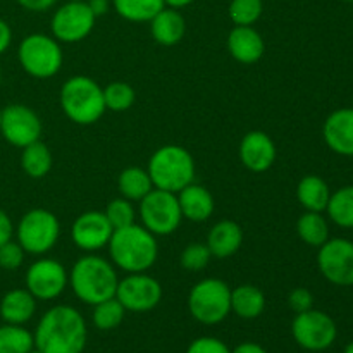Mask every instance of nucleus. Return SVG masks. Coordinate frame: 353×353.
<instances>
[{"label":"nucleus","mask_w":353,"mask_h":353,"mask_svg":"<svg viewBox=\"0 0 353 353\" xmlns=\"http://www.w3.org/2000/svg\"><path fill=\"white\" fill-rule=\"evenodd\" d=\"M0 134L6 138L7 143L24 148L40 140L41 121L31 107L23 103H10L2 109Z\"/></svg>","instance_id":"obj_14"},{"label":"nucleus","mask_w":353,"mask_h":353,"mask_svg":"<svg viewBox=\"0 0 353 353\" xmlns=\"http://www.w3.org/2000/svg\"><path fill=\"white\" fill-rule=\"evenodd\" d=\"M37 312V299L28 290H10L0 300V317L7 324L24 326Z\"/></svg>","instance_id":"obj_22"},{"label":"nucleus","mask_w":353,"mask_h":353,"mask_svg":"<svg viewBox=\"0 0 353 353\" xmlns=\"http://www.w3.org/2000/svg\"><path fill=\"white\" fill-rule=\"evenodd\" d=\"M0 119H2V109H0Z\"/></svg>","instance_id":"obj_49"},{"label":"nucleus","mask_w":353,"mask_h":353,"mask_svg":"<svg viewBox=\"0 0 353 353\" xmlns=\"http://www.w3.org/2000/svg\"><path fill=\"white\" fill-rule=\"evenodd\" d=\"M69 283L64 265L54 259H40L26 271V290L37 300H54L61 295Z\"/></svg>","instance_id":"obj_15"},{"label":"nucleus","mask_w":353,"mask_h":353,"mask_svg":"<svg viewBox=\"0 0 353 353\" xmlns=\"http://www.w3.org/2000/svg\"><path fill=\"white\" fill-rule=\"evenodd\" d=\"M265 309V296L257 286L240 285L231 290V312L241 319H257Z\"/></svg>","instance_id":"obj_25"},{"label":"nucleus","mask_w":353,"mask_h":353,"mask_svg":"<svg viewBox=\"0 0 353 353\" xmlns=\"http://www.w3.org/2000/svg\"><path fill=\"white\" fill-rule=\"evenodd\" d=\"M95 19L97 17L90 10L86 0L68 2L59 7L52 17V34L57 41L76 43V41L85 40L92 33Z\"/></svg>","instance_id":"obj_13"},{"label":"nucleus","mask_w":353,"mask_h":353,"mask_svg":"<svg viewBox=\"0 0 353 353\" xmlns=\"http://www.w3.org/2000/svg\"><path fill=\"white\" fill-rule=\"evenodd\" d=\"M140 217L143 228L155 236H169L183 221L176 193L154 188L140 200Z\"/></svg>","instance_id":"obj_9"},{"label":"nucleus","mask_w":353,"mask_h":353,"mask_svg":"<svg viewBox=\"0 0 353 353\" xmlns=\"http://www.w3.org/2000/svg\"><path fill=\"white\" fill-rule=\"evenodd\" d=\"M68 2H83V0H68Z\"/></svg>","instance_id":"obj_48"},{"label":"nucleus","mask_w":353,"mask_h":353,"mask_svg":"<svg viewBox=\"0 0 353 353\" xmlns=\"http://www.w3.org/2000/svg\"><path fill=\"white\" fill-rule=\"evenodd\" d=\"M288 305L295 314L307 312V310L314 309V295L307 288L292 290L288 296Z\"/></svg>","instance_id":"obj_39"},{"label":"nucleus","mask_w":353,"mask_h":353,"mask_svg":"<svg viewBox=\"0 0 353 353\" xmlns=\"http://www.w3.org/2000/svg\"><path fill=\"white\" fill-rule=\"evenodd\" d=\"M147 171L154 188L178 193L195 179V161L186 148L164 145L154 152Z\"/></svg>","instance_id":"obj_4"},{"label":"nucleus","mask_w":353,"mask_h":353,"mask_svg":"<svg viewBox=\"0 0 353 353\" xmlns=\"http://www.w3.org/2000/svg\"><path fill=\"white\" fill-rule=\"evenodd\" d=\"M238 154H240L241 164L248 171L265 172L272 168L276 161V145L264 131H250L241 140Z\"/></svg>","instance_id":"obj_17"},{"label":"nucleus","mask_w":353,"mask_h":353,"mask_svg":"<svg viewBox=\"0 0 353 353\" xmlns=\"http://www.w3.org/2000/svg\"><path fill=\"white\" fill-rule=\"evenodd\" d=\"M262 0H231L230 17L234 26H252L262 16Z\"/></svg>","instance_id":"obj_34"},{"label":"nucleus","mask_w":353,"mask_h":353,"mask_svg":"<svg viewBox=\"0 0 353 353\" xmlns=\"http://www.w3.org/2000/svg\"><path fill=\"white\" fill-rule=\"evenodd\" d=\"M10 41H12V30L6 21L0 19V55L10 47Z\"/></svg>","instance_id":"obj_42"},{"label":"nucleus","mask_w":353,"mask_h":353,"mask_svg":"<svg viewBox=\"0 0 353 353\" xmlns=\"http://www.w3.org/2000/svg\"><path fill=\"white\" fill-rule=\"evenodd\" d=\"M28 353H43V352H41V350H38V348H37V347H34V348H33V350H30V352H28Z\"/></svg>","instance_id":"obj_47"},{"label":"nucleus","mask_w":353,"mask_h":353,"mask_svg":"<svg viewBox=\"0 0 353 353\" xmlns=\"http://www.w3.org/2000/svg\"><path fill=\"white\" fill-rule=\"evenodd\" d=\"M323 138L334 154L353 157V107H341L327 116Z\"/></svg>","instance_id":"obj_18"},{"label":"nucleus","mask_w":353,"mask_h":353,"mask_svg":"<svg viewBox=\"0 0 353 353\" xmlns=\"http://www.w3.org/2000/svg\"><path fill=\"white\" fill-rule=\"evenodd\" d=\"M292 334L296 343L309 352L327 350L338 336V327L333 317L323 310L310 309L296 314L292 324Z\"/></svg>","instance_id":"obj_10"},{"label":"nucleus","mask_w":353,"mask_h":353,"mask_svg":"<svg viewBox=\"0 0 353 353\" xmlns=\"http://www.w3.org/2000/svg\"><path fill=\"white\" fill-rule=\"evenodd\" d=\"M103 214L107 216V221H109L110 226H112L114 230H121V228L134 224V207L133 203L128 199H124V196L114 199L112 202L107 205Z\"/></svg>","instance_id":"obj_35"},{"label":"nucleus","mask_w":353,"mask_h":353,"mask_svg":"<svg viewBox=\"0 0 353 353\" xmlns=\"http://www.w3.org/2000/svg\"><path fill=\"white\" fill-rule=\"evenodd\" d=\"M317 265L324 279L334 286H353V241L330 238L319 247Z\"/></svg>","instance_id":"obj_11"},{"label":"nucleus","mask_w":353,"mask_h":353,"mask_svg":"<svg viewBox=\"0 0 353 353\" xmlns=\"http://www.w3.org/2000/svg\"><path fill=\"white\" fill-rule=\"evenodd\" d=\"M21 7L31 10V12H43V10L50 9L55 3V0H16Z\"/></svg>","instance_id":"obj_41"},{"label":"nucleus","mask_w":353,"mask_h":353,"mask_svg":"<svg viewBox=\"0 0 353 353\" xmlns=\"http://www.w3.org/2000/svg\"><path fill=\"white\" fill-rule=\"evenodd\" d=\"M86 3H88L90 10H92L95 17H100L103 16V14L109 12V7H110L109 0H86Z\"/></svg>","instance_id":"obj_43"},{"label":"nucleus","mask_w":353,"mask_h":353,"mask_svg":"<svg viewBox=\"0 0 353 353\" xmlns=\"http://www.w3.org/2000/svg\"><path fill=\"white\" fill-rule=\"evenodd\" d=\"M116 299L126 309V312H148L161 303L162 286L152 276L133 272L124 279H119Z\"/></svg>","instance_id":"obj_12"},{"label":"nucleus","mask_w":353,"mask_h":353,"mask_svg":"<svg viewBox=\"0 0 353 353\" xmlns=\"http://www.w3.org/2000/svg\"><path fill=\"white\" fill-rule=\"evenodd\" d=\"M93 324L99 327L100 331H110L116 330L124 319V314L126 309L121 305L119 300L114 296V299L103 300V302L93 305Z\"/></svg>","instance_id":"obj_32"},{"label":"nucleus","mask_w":353,"mask_h":353,"mask_svg":"<svg viewBox=\"0 0 353 353\" xmlns=\"http://www.w3.org/2000/svg\"><path fill=\"white\" fill-rule=\"evenodd\" d=\"M86 323L71 305H55L41 316L34 331V347L43 353H83Z\"/></svg>","instance_id":"obj_1"},{"label":"nucleus","mask_w":353,"mask_h":353,"mask_svg":"<svg viewBox=\"0 0 353 353\" xmlns=\"http://www.w3.org/2000/svg\"><path fill=\"white\" fill-rule=\"evenodd\" d=\"M296 233L303 243L319 248L321 245L330 240V224L323 212L305 210V214H302L300 219L296 221Z\"/></svg>","instance_id":"obj_28"},{"label":"nucleus","mask_w":353,"mask_h":353,"mask_svg":"<svg viewBox=\"0 0 353 353\" xmlns=\"http://www.w3.org/2000/svg\"><path fill=\"white\" fill-rule=\"evenodd\" d=\"M192 2H193V0H164L165 6L172 7V9H181V7L190 6Z\"/></svg>","instance_id":"obj_45"},{"label":"nucleus","mask_w":353,"mask_h":353,"mask_svg":"<svg viewBox=\"0 0 353 353\" xmlns=\"http://www.w3.org/2000/svg\"><path fill=\"white\" fill-rule=\"evenodd\" d=\"M117 188H119L121 196L128 199L130 202H140L154 190V183H152L148 171H145V169L128 168L119 174Z\"/></svg>","instance_id":"obj_26"},{"label":"nucleus","mask_w":353,"mask_h":353,"mask_svg":"<svg viewBox=\"0 0 353 353\" xmlns=\"http://www.w3.org/2000/svg\"><path fill=\"white\" fill-rule=\"evenodd\" d=\"M352 107H353V105H352Z\"/></svg>","instance_id":"obj_50"},{"label":"nucleus","mask_w":353,"mask_h":353,"mask_svg":"<svg viewBox=\"0 0 353 353\" xmlns=\"http://www.w3.org/2000/svg\"><path fill=\"white\" fill-rule=\"evenodd\" d=\"M343 353H353V341H352V343L347 345V348H345Z\"/></svg>","instance_id":"obj_46"},{"label":"nucleus","mask_w":353,"mask_h":353,"mask_svg":"<svg viewBox=\"0 0 353 353\" xmlns=\"http://www.w3.org/2000/svg\"><path fill=\"white\" fill-rule=\"evenodd\" d=\"M61 234L57 216L47 209H33L21 217L16 228L17 243L26 254L43 255L55 247Z\"/></svg>","instance_id":"obj_8"},{"label":"nucleus","mask_w":353,"mask_h":353,"mask_svg":"<svg viewBox=\"0 0 353 353\" xmlns=\"http://www.w3.org/2000/svg\"><path fill=\"white\" fill-rule=\"evenodd\" d=\"M52 162L54 159H52L50 148L40 140L24 147L23 154H21V168L33 179L45 178L50 172Z\"/></svg>","instance_id":"obj_27"},{"label":"nucleus","mask_w":353,"mask_h":353,"mask_svg":"<svg viewBox=\"0 0 353 353\" xmlns=\"http://www.w3.org/2000/svg\"><path fill=\"white\" fill-rule=\"evenodd\" d=\"M116 12L126 21L148 23L165 7L164 0H112Z\"/></svg>","instance_id":"obj_29"},{"label":"nucleus","mask_w":353,"mask_h":353,"mask_svg":"<svg viewBox=\"0 0 353 353\" xmlns=\"http://www.w3.org/2000/svg\"><path fill=\"white\" fill-rule=\"evenodd\" d=\"M188 309L200 324L214 326L223 323L231 314V288L223 279H202L190 292Z\"/></svg>","instance_id":"obj_6"},{"label":"nucleus","mask_w":353,"mask_h":353,"mask_svg":"<svg viewBox=\"0 0 353 353\" xmlns=\"http://www.w3.org/2000/svg\"><path fill=\"white\" fill-rule=\"evenodd\" d=\"M17 59L21 68L38 79H47L57 74L64 61L59 41L43 33L28 34L19 43Z\"/></svg>","instance_id":"obj_7"},{"label":"nucleus","mask_w":353,"mask_h":353,"mask_svg":"<svg viewBox=\"0 0 353 353\" xmlns=\"http://www.w3.org/2000/svg\"><path fill=\"white\" fill-rule=\"evenodd\" d=\"M114 228L107 221V216L99 210H90L76 217L71 228L72 243L85 252H97L107 247Z\"/></svg>","instance_id":"obj_16"},{"label":"nucleus","mask_w":353,"mask_h":353,"mask_svg":"<svg viewBox=\"0 0 353 353\" xmlns=\"http://www.w3.org/2000/svg\"><path fill=\"white\" fill-rule=\"evenodd\" d=\"M117 283L119 278L116 269L99 255H85L69 272V285L72 292L86 305H97L103 300L114 299Z\"/></svg>","instance_id":"obj_3"},{"label":"nucleus","mask_w":353,"mask_h":353,"mask_svg":"<svg viewBox=\"0 0 353 353\" xmlns=\"http://www.w3.org/2000/svg\"><path fill=\"white\" fill-rule=\"evenodd\" d=\"M107 247L114 264L130 274L148 271L159 255L155 234L138 224L114 230Z\"/></svg>","instance_id":"obj_2"},{"label":"nucleus","mask_w":353,"mask_h":353,"mask_svg":"<svg viewBox=\"0 0 353 353\" xmlns=\"http://www.w3.org/2000/svg\"><path fill=\"white\" fill-rule=\"evenodd\" d=\"M296 199L310 212H324L331 199V190L321 176L307 174L296 186Z\"/></svg>","instance_id":"obj_24"},{"label":"nucleus","mask_w":353,"mask_h":353,"mask_svg":"<svg viewBox=\"0 0 353 353\" xmlns=\"http://www.w3.org/2000/svg\"><path fill=\"white\" fill-rule=\"evenodd\" d=\"M34 348V338L26 327L17 324L0 326V353H28Z\"/></svg>","instance_id":"obj_31"},{"label":"nucleus","mask_w":353,"mask_h":353,"mask_svg":"<svg viewBox=\"0 0 353 353\" xmlns=\"http://www.w3.org/2000/svg\"><path fill=\"white\" fill-rule=\"evenodd\" d=\"M12 234H14V224L10 221V217L7 216V212H3L0 209V247L7 241L12 240Z\"/></svg>","instance_id":"obj_40"},{"label":"nucleus","mask_w":353,"mask_h":353,"mask_svg":"<svg viewBox=\"0 0 353 353\" xmlns=\"http://www.w3.org/2000/svg\"><path fill=\"white\" fill-rule=\"evenodd\" d=\"M61 107L76 124L88 126L105 112L103 88L88 76H72L61 88Z\"/></svg>","instance_id":"obj_5"},{"label":"nucleus","mask_w":353,"mask_h":353,"mask_svg":"<svg viewBox=\"0 0 353 353\" xmlns=\"http://www.w3.org/2000/svg\"><path fill=\"white\" fill-rule=\"evenodd\" d=\"M181 209L183 219H190L192 223H203L214 214V196L205 186L190 183L188 186L176 193Z\"/></svg>","instance_id":"obj_20"},{"label":"nucleus","mask_w":353,"mask_h":353,"mask_svg":"<svg viewBox=\"0 0 353 353\" xmlns=\"http://www.w3.org/2000/svg\"><path fill=\"white\" fill-rule=\"evenodd\" d=\"M228 52L241 64H255L264 55L265 43L252 26H234L228 34Z\"/></svg>","instance_id":"obj_19"},{"label":"nucleus","mask_w":353,"mask_h":353,"mask_svg":"<svg viewBox=\"0 0 353 353\" xmlns=\"http://www.w3.org/2000/svg\"><path fill=\"white\" fill-rule=\"evenodd\" d=\"M186 353H231L230 347L217 338L203 336L192 341Z\"/></svg>","instance_id":"obj_38"},{"label":"nucleus","mask_w":353,"mask_h":353,"mask_svg":"<svg viewBox=\"0 0 353 353\" xmlns=\"http://www.w3.org/2000/svg\"><path fill=\"white\" fill-rule=\"evenodd\" d=\"M210 259H212V254H210L207 243H190L186 245L185 250L181 252V257H179V262H181V268L186 269V271H202L209 265Z\"/></svg>","instance_id":"obj_36"},{"label":"nucleus","mask_w":353,"mask_h":353,"mask_svg":"<svg viewBox=\"0 0 353 353\" xmlns=\"http://www.w3.org/2000/svg\"><path fill=\"white\" fill-rule=\"evenodd\" d=\"M231 353H268V350L259 343H254V341H245V343L238 345Z\"/></svg>","instance_id":"obj_44"},{"label":"nucleus","mask_w":353,"mask_h":353,"mask_svg":"<svg viewBox=\"0 0 353 353\" xmlns=\"http://www.w3.org/2000/svg\"><path fill=\"white\" fill-rule=\"evenodd\" d=\"M152 37L159 45L164 47H172V45L179 43L186 33V23L185 17L181 16L178 9H162L154 16L150 21Z\"/></svg>","instance_id":"obj_23"},{"label":"nucleus","mask_w":353,"mask_h":353,"mask_svg":"<svg viewBox=\"0 0 353 353\" xmlns=\"http://www.w3.org/2000/svg\"><path fill=\"white\" fill-rule=\"evenodd\" d=\"M137 100V93L134 88L128 83L114 81L103 88V102H105V109L112 110V112H124L130 109Z\"/></svg>","instance_id":"obj_33"},{"label":"nucleus","mask_w":353,"mask_h":353,"mask_svg":"<svg viewBox=\"0 0 353 353\" xmlns=\"http://www.w3.org/2000/svg\"><path fill=\"white\" fill-rule=\"evenodd\" d=\"M24 254L26 252L17 241H7L0 247V268L6 269V271H16L23 265Z\"/></svg>","instance_id":"obj_37"},{"label":"nucleus","mask_w":353,"mask_h":353,"mask_svg":"<svg viewBox=\"0 0 353 353\" xmlns=\"http://www.w3.org/2000/svg\"><path fill=\"white\" fill-rule=\"evenodd\" d=\"M326 212L336 226L353 230V185L341 186L327 202Z\"/></svg>","instance_id":"obj_30"},{"label":"nucleus","mask_w":353,"mask_h":353,"mask_svg":"<svg viewBox=\"0 0 353 353\" xmlns=\"http://www.w3.org/2000/svg\"><path fill=\"white\" fill-rule=\"evenodd\" d=\"M243 243V230L234 221H219L207 236V247L216 259H228L236 254Z\"/></svg>","instance_id":"obj_21"}]
</instances>
